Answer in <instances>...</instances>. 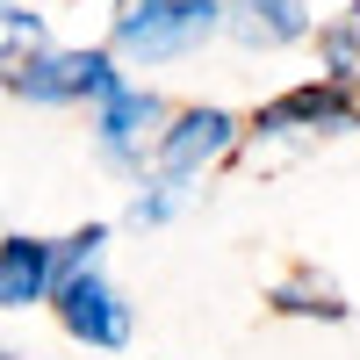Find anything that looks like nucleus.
<instances>
[{
    "label": "nucleus",
    "instance_id": "obj_1",
    "mask_svg": "<svg viewBox=\"0 0 360 360\" xmlns=\"http://www.w3.org/2000/svg\"><path fill=\"white\" fill-rule=\"evenodd\" d=\"M209 37H224L217 0H115L101 51L115 65H173V58H195Z\"/></svg>",
    "mask_w": 360,
    "mask_h": 360
},
{
    "label": "nucleus",
    "instance_id": "obj_2",
    "mask_svg": "<svg viewBox=\"0 0 360 360\" xmlns=\"http://www.w3.org/2000/svg\"><path fill=\"white\" fill-rule=\"evenodd\" d=\"M0 86L37 108H72V101H108L123 86V65L101 44H44L37 58H22L15 72H0Z\"/></svg>",
    "mask_w": 360,
    "mask_h": 360
},
{
    "label": "nucleus",
    "instance_id": "obj_3",
    "mask_svg": "<svg viewBox=\"0 0 360 360\" xmlns=\"http://www.w3.org/2000/svg\"><path fill=\"white\" fill-rule=\"evenodd\" d=\"M346 130H360V94H346V86H332V79L288 86V94L259 101L252 123H245V137H259V144H281V137H346Z\"/></svg>",
    "mask_w": 360,
    "mask_h": 360
},
{
    "label": "nucleus",
    "instance_id": "obj_4",
    "mask_svg": "<svg viewBox=\"0 0 360 360\" xmlns=\"http://www.w3.org/2000/svg\"><path fill=\"white\" fill-rule=\"evenodd\" d=\"M166 123H173L166 94H152V86H137V79H123L108 101H94V144H101V159L115 173H144L152 166Z\"/></svg>",
    "mask_w": 360,
    "mask_h": 360
},
{
    "label": "nucleus",
    "instance_id": "obj_5",
    "mask_svg": "<svg viewBox=\"0 0 360 360\" xmlns=\"http://www.w3.org/2000/svg\"><path fill=\"white\" fill-rule=\"evenodd\" d=\"M238 137H245V123H238L231 108H217V101H195V108H173V123L159 130V152H152V173L159 180H195L217 166V159H231L238 152Z\"/></svg>",
    "mask_w": 360,
    "mask_h": 360
},
{
    "label": "nucleus",
    "instance_id": "obj_6",
    "mask_svg": "<svg viewBox=\"0 0 360 360\" xmlns=\"http://www.w3.org/2000/svg\"><path fill=\"white\" fill-rule=\"evenodd\" d=\"M51 310H58V324H65V339L86 346V353H123L130 346V303H123V288H115L101 266L58 281L51 288Z\"/></svg>",
    "mask_w": 360,
    "mask_h": 360
},
{
    "label": "nucleus",
    "instance_id": "obj_7",
    "mask_svg": "<svg viewBox=\"0 0 360 360\" xmlns=\"http://www.w3.org/2000/svg\"><path fill=\"white\" fill-rule=\"evenodd\" d=\"M217 15H224V37H238L245 51H288L317 29L310 0H217Z\"/></svg>",
    "mask_w": 360,
    "mask_h": 360
},
{
    "label": "nucleus",
    "instance_id": "obj_8",
    "mask_svg": "<svg viewBox=\"0 0 360 360\" xmlns=\"http://www.w3.org/2000/svg\"><path fill=\"white\" fill-rule=\"evenodd\" d=\"M51 288H58L51 238L8 231L0 238V310H37V303H51Z\"/></svg>",
    "mask_w": 360,
    "mask_h": 360
},
{
    "label": "nucleus",
    "instance_id": "obj_9",
    "mask_svg": "<svg viewBox=\"0 0 360 360\" xmlns=\"http://www.w3.org/2000/svg\"><path fill=\"white\" fill-rule=\"evenodd\" d=\"M310 37H317V65H324L317 79H332V86L353 94V86H360V0L339 8V15H324Z\"/></svg>",
    "mask_w": 360,
    "mask_h": 360
},
{
    "label": "nucleus",
    "instance_id": "obj_10",
    "mask_svg": "<svg viewBox=\"0 0 360 360\" xmlns=\"http://www.w3.org/2000/svg\"><path fill=\"white\" fill-rule=\"evenodd\" d=\"M266 303H274V317H317V324H346L353 317V303L324 274H310V266H303V274H281Z\"/></svg>",
    "mask_w": 360,
    "mask_h": 360
},
{
    "label": "nucleus",
    "instance_id": "obj_11",
    "mask_svg": "<svg viewBox=\"0 0 360 360\" xmlns=\"http://www.w3.org/2000/svg\"><path fill=\"white\" fill-rule=\"evenodd\" d=\"M44 51V15L29 8V0H0V65H22V58Z\"/></svg>",
    "mask_w": 360,
    "mask_h": 360
},
{
    "label": "nucleus",
    "instance_id": "obj_12",
    "mask_svg": "<svg viewBox=\"0 0 360 360\" xmlns=\"http://www.w3.org/2000/svg\"><path fill=\"white\" fill-rule=\"evenodd\" d=\"M180 209H188V180L144 173V188H137V202H130V224H173Z\"/></svg>",
    "mask_w": 360,
    "mask_h": 360
},
{
    "label": "nucleus",
    "instance_id": "obj_13",
    "mask_svg": "<svg viewBox=\"0 0 360 360\" xmlns=\"http://www.w3.org/2000/svg\"><path fill=\"white\" fill-rule=\"evenodd\" d=\"M101 245H108V224H79L72 238H51L58 281H72V274H86V266H101Z\"/></svg>",
    "mask_w": 360,
    "mask_h": 360
},
{
    "label": "nucleus",
    "instance_id": "obj_14",
    "mask_svg": "<svg viewBox=\"0 0 360 360\" xmlns=\"http://www.w3.org/2000/svg\"><path fill=\"white\" fill-rule=\"evenodd\" d=\"M353 94H360V86H353Z\"/></svg>",
    "mask_w": 360,
    "mask_h": 360
}]
</instances>
